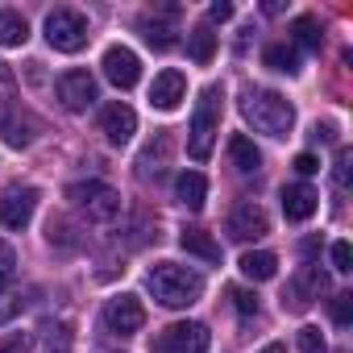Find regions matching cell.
<instances>
[{
	"instance_id": "cell-1",
	"label": "cell",
	"mask_w": 353,
	"mask_h": 353,
	"mask_svg": "<svg viewBox=\"0 0 353 353\" xmlns=\"http://www.w3.org/2000/svg\"><path fill=\"white\" fill-rule=\"evenodd\" d=\"M145 287L162 307H192L204 295V274H196L179 262H158V266H150Z\"/></svg>"
},
{
	"instance_id": "cell-2",
	"label": "cell",
	"mask_w": 353,
	"mask_h": 353,
	"mask_svg": "<svg viewBox=\"0 0 353 353\" xmlns=\"http://www.w3.org/2000/svg\"><path fill=\"white\" fill-rule=\"evenodd\" d=\"M241 112H245V121H250L258 133H266V137H287L291 125H295L291 100L279 96V92H270V88H250L245 100H241Z\"/></svg>"
},
{
	"instance_id": "cell-3",
	"label": "cell",
	"mask_w": 353,
	"mask_h": 353,
	"mask_svg": "<svg viewBox=\"0 0 353 353\" xmlns=\"http://www.w3.org/2000/svg\"><path fill=\"white\" fill-rule=\"evenodd\" d=\"M221 88H204L200 92V104H196V117H192V133H188V154L196 162H208L212 145H216V133H221Z\"/></svg>"
},
{
	"instance_id": "cell-4",
	"label": "cell",
	"mask_w": 353,
	"mask_h": 353,
	"mask_svg": "<svg viewBox=\"0 0 353 353\" xmlns=\"http://www.w3.org/2000/svg\"><path fill=\"white\" fill-rule=\"evenodd\" d=\"M67 200H71L88 221H96V225H108V221L121 216V196H117V188H108V183H100V179L71 183V188H67Z\"/></svg>"
},
{
	"instance_id": "cell-5",
	"label": "cell",
	"mask_w": 353,
	"mask_h": 353,
	"mask_svg": "<svg viewBox=\"0 0 353 353\" xmlns=\"http://www.w3.org/2000/svg\"><path fill=\"white\" fill-rule=\"evenodd\" d=\"M88 17L83 13H75V9H54L50 17H46V42L54 46V50H63V54H75V50H83L88 46Z\"/></svg>"
},
{
	"instance_id": "cell-6",
	"label": "cell",
	"mask_w": 353,
	"mask_h": 353,
	"mask_svg": "<svg viewBox=\"0 0 353 353\" xmlns=\"http://www.w3.org/2000/svg\"><path fill=\"white\" fill-rule=\"evenodd\" d=\"M208 345H212L208 328L196 324V320H183V324L162 328L150 349H154V353H208Z\"/></svg>"
},
{
	"instance_id": "cell-7",
	"label": "cell",
	"mask_w": 353,
	"mask_h": 353,
	"mask_svg": "<svg viewBox=\"0 0 353 353\" xmlns=\"http://www.w3.org/2000/svg\"><path fill=\"white\" fill-rule=\"evenodd\" d=\"M38 208V188H9L0 196V225L5 229H26Z\"/></svg>"
},
{
	"instance_id": "cell-8",
	"label": "cell",
	"mask_w": 353,
	"mask_h": 353,
	"mask_svg": "<svg viewBox=\"0 0 353 353\" xmlns=\"http://www.w3.org/2000/svg\"><path fill=\"white\" fill-rule=\"evenodd\" d=\"M104 324H108V332H117V336H133V332L145 324V307H141L133 295H117V299L104 303Z\"/></svg>"
},
{
	"instance_id": "cell-9",
	"label": "cell",
	"mask_w": 353,
	"mask_h": 353,
	"mask_svg": "<svg viewBox=\"0 0 353 353\" xmlns=\"http://www.w3.org/2000/svg\"><path fill=\"white\" fill-rule=\"evenodd\" d=\"M100 67H104L108 83H112V88H121V92H129V88L137 83V75H141V63H137V54H133L129 46H108Z\"/></svg>"
},
{
	"instance_id": "cell-10",
	"label": "cell",
	"mask_w": 353,
	"mask_h": 353,
	"mask_svg": "<svg viewBox=\"0 0 353 353\" xmlns=\"http://www.w3.org/2000/svg\"><path fill=\"white\" fill-rule=\"evenodd\" d=\"M59 100H63L67 112L92 108V104H96V79H92L88 71H67V75L59 79Z\"/></svg>"
},
{
	"instance_id": "cell-11",
	"label": "cell",
	"mask_w": 353,
	"mask_h": 353,
	"mask_svg": "<svg viewBox=\"0 0 353 353\" xmlns=\"http://www.w3.org/2000/svg\"><path fill=\"white\" fill-rule=\"evenodd\" d=\"M229 233H233L237 241H258V237L270 233V216H266L254 200H245V204H237V208L229 212Z\"/></svg>"
},
{
	"instance_id": "cell-12",
	"label": "cell",
	"mask_w": 353,
	"mask_h": 353,
	"mask_svg": "<svg viewBox=\"0 0 353 353\" xmlns=\"http://www.w3.org/2000/svg\"><path fill=\"white\" fill-rule=\"evenodd\" d=\"M183 96H188V79H183V71H158V75H154V83H150V104H154V108L174 112Z\"/></svg>"
},
{
	"instance_id": "cell-13",
	"label": "cell",
	"mask_w": 353,
	"mask_h": 353,
	"mask_svg": "<svg viewBox=\"0 0 353 353\" xmlns=\"http://www.w3.org/2000/svg\"><path fill=\"white\" fill-rule=\"evenodd\" d=\"M100 133L112 141V145H125L133 133H137V112L129 108V104H108L104 112H100Z\"/></svg>"
},
{
	"instance_id": "cell-14",
	"label": "cell",
	"mask_w": 353,
	"mask_h": 353,
	"mask_svg": "<svg viewBox=\"0 0 353 353\" xmlns=\"http://www.w3.org/2000/svg\"><path fill=\"white\" fill-rule=\"evenodd\" d=\"M34 121L21 112V108H0V137H5L13 150H26L30 141H34Z\"/></svg>"
},
{
	"instance_id": "cell-15",
	"label": "cell",
	"mask_w": 353,
	"mask_h": 353,
	"mask_svg": "<svg viewBox=\"0 0 353 353\" xmlns=\"http://www.w3.org/2000/svg\"><path fill=\"white\" fill-rule=\"evenodd\" d=\"M328 287V279H324V270L320 266H303L299 274H295V283H291V307H307L312 299H320V291Z\"/></svg>"
},
{
	"instance_id": "cell-16",
	"label": "cell",
	"mask_w": 353,
	"mask_h": 353,
	"mask_svg": "<svg viewBox=\"0 0 353 353\" xmlns=\"http://www.w3.org/2000/svg\"><path fill=\"white\" fill-rule=\"evenodd\" d=\"M316 208H320V196H316V188H307V183L283 188V212H287V221H307Z\"/></svg>"
},
{
	"instance_id": "cell-17",
	"label": "cell",
	"mask_w": 353,
	"mask_h": 353,
	"mask_svg": "<svg viewBox=\"0 0 353 353\" xmlns=\"http://www.w3.org/2000/svg\"><path fill=\"white\" fill-rule=\"evenodd\" d=\"M174 196H179V204H183V208L200 212V208H204V200H208V179H204L200 170H183L179 179H174Z\"/></svg>"
},
{
	"instance_id": "cell-18",
	"label": "cell",
	"mask_w": 353,
	"mask_h": 353,
	"mask_svg": "<svg viewBox=\"0 0 353 353\" xmlns=\"http://www.w3.org/2000/svg\"><path fill=\"white\" fill-rule=\"evenodd\" d=\"M237 266H241V274H245V279H254V283H266V279H274V274H279V258H274V254H266V250H245Z\"/></svg>"
},
{
	"instance_id": "cell-19",
	"label": "cell",
	"mask_w": 353,
	"mask_h": 353,
	"mask_svg": "<svg viewBox=\"0 0 353 353\" xmlns=\"http://www.w3.org/2000/svg\"><path fill=\"white\" fill-rule=\"evenodd\" d=\"M229 158H233V166H237L241 174H254V170L262 166V154H258V145H254L245 133H233V137H229Z\"/></svg>"
},
{
	"instance_id": "cell-20",
	"label": "cell",
	"mask_w": 353,
	"mask_h": 353,
	"mask_svg": "<svg viewBox=\"0 0 353 353\" xmlns=\"http://www.w3.org/2000/svg\"><path fill=\"white\" fill-rule=\"evenodd\" d=\"M179 245H183L188 254L204 258V262H221V245H216L212 233H204V229H183V233H179Z\"/></svg>"
},
{
	"instance_id": "cell-21",
	"label": "cell",
	"mask_w": 353,
	"mask_h": 353,
	"mask_svg": "<svg viewBox=\"0 0 353 353\" xmlns=\"http://www.w3.org/2000/svg\"><path fill=\"white\" fill-rule=\"evenodd\" d=\"M26 38H30L26 17L13 9H0V46H26Z\"/></svg>"
},
{
	"instance_id": "cell-22",
	"label": "cell",
	"mask_w": 353,
	"mask_h": 353,
	"mask_svg": "<svg viewBox=\"0 0 353 353\" xmlns=\"http://www.w3.org/2000/svg\"><path fill=\"white\" fill-rule=\"evenodd\" d=\"M188 50H192V59L204 67V63H212V54H216V34H212V26H196L192 34H188Z\"/></svg>"
},
{
	"instance_id": "cell-23",
	"label": "cell",
	"mask_w": 353,
	"mask_h": 353,
	"mask_svg": "<svg viewBox=\"0 0 353 353\" xmlns=\"http://www.w3.org/2000/svg\"><path fill=\"white\" fill-rule=\"evenodd\" d=\"M291 38H295L303 50H320V46H324V34H320V21H316V17H295V21H291Z\"/></svg>"
},
{
	"instance_id": "cell-24",
	"label": "cell",
	"mask_w": 353,
	"mask_h": 353,
	"mask_svg": "<svg viewBox=\"0 0 353 353\" xmlns=\"http://www.w3.org/2000/svg\"><path fill=\"white\" fill-rule=\"evenodd\" d=\"M141 34H145V42L154 50H170L174 46V26L158 21V17H141Z\"/></svg>"
},
{
	"instance_id": "cell-25",
	"label": "cell",
	"mask_w": 353,
	"mask_h": 353,
	"mask_svg": "<svg viewBox=\"0 0 353 353\" xmlns=\"http://www.w3.org/2000/svg\"><path fill=\"white\" fill-rule=\"evenodd\" d=\"M262 63H266L270 71H283V75H295V71H299V54H295V46H266Z\"/></svg>"
},
{
	"instance_id": "cell-26",
	"label": "cell",
	"mask_w": 353,
	"mask_h": 353,
	"mask_svg": "<svg viewBox=\"0 0 353 353\" xmlns=\"http://www.w3.org/2000/svg\"><path fill=\"white\" fill-rule=\"evenodd\" d=\"M295 341H299V353H328V345H324L320 328H312V324H303V328L295 332Z\"/></svg>"
},
{
	"instance_id": "cell-27",
	"label": "cell",
	"mask_w": 353,
	"mask_h": 353,
	"mask_svg": "<svg viewBox=\"0 0 353 353\" xmlns=\"http://www.w3.org/2000/svg\"><path fill=\"white\" fill-rule=\"evenodd\" d=\"M229 299H233V307H237L241 316H258V295H254V291H245V287H229Z\"/></svg>"
},
{
	"instance_id": "cell-28",
	"label": "cell",
	"mask_w": 353,
	"mask_h": 353,
	"mask_svg": "<svg viewBox=\"0 0 353 353\" xmlns=\"http://www.w3.org/2000/svg\"><path fill=\"white\" fill-rule=\"evenodd\" d=\"M13 270H17V254H13L9 241H0V287L13 279Z\"/></svg>"
},
{
	"instance_id": "cell-29",
	"label": "cell",
	"mask_w": 353,
	"mask_h": 353,
	"mask_svg": "<svg viewBox=\"0 0 353 353\" xmlns=\"http://www.w3.org/2000/svg\"><path fill=\"white\" fill-rule=\"evenodd\" d=\"M349 174H353V158H349V150H341V154H336V166H332V179H336L341 192L349 188Z\"/></svg>"
},
{
	"instance_id": "cell-30",
	"label": "cell",
	"mask_w": 353,
	"mask_h": 353,
	"mask_svg": "<svg viewBox=\"0 0 353 353\" xmlns=\"http://www.w3.org/2000/svg\"><path fill=\"white\" fill-rule=\"evenodd\" d=\"M30 332H9V336H0V353H30Z\"/></svg>"
},
{
	"instance_id": "cell-31",
	"label": "cell",
	"mask_w": 353,
	"mask_h": 353,
	"mask_svg": "<svg viewBox=\"0 0 353 353\" xmlns=\"http://www.w3.org/2000/svg\"><path fill=\"white\" fill-rule=\"evenodd\" d=\"M166 150H170V137H166V133H158V150H154V145H145V154H141V174L150 170V162H162V158H166Z\"/></svg>"
},
{
	"instance_id": "cell-32",
	"label": "cell",
	"mask_w": 353,
	"mask_h": 353,
	"mask_svg": "<svg viewBox=\"0 0 353 353\" xmlns=\"http://www.w3.org/2000/svg\"><path fill=\"white\" fill-rule=\"evenodd\" d=\"M332 270H341V274L353 270V250H349V241H336V245H332Z\"/></svg>"
},
{
	"instance_id": "cell-33",
	"label": "cell",
	"mask_w": 353,
	"mask_h": 353,
	"mask_svg": "<svg viewBox=\"0 0 353 353\" xmlns=\"http://www.w3.org/2000/svg\"><path fill=\"white\" fill-rule=\"evenodd\" d=\"M332 320H336L341 328L353 320V295H336V299H332Z\"/></svg>"
},
{
	"instance_id": "cell-34",
	"label": "cell",
	"mask_w": 353,
	"mask_h": 353,
	"mask_svg": "<svg viewBox=\"0 0 353 353\" xmlns=\"http://www.w3.org/2000/svg\"><path fill=\"white\" fill-rule=\"evenodd\" d=\"M291 166H295L299 174H316V170H320V158H316V154H295Z\"/></svg>"
},
{
	"instance_id": "cell-35",
	"label": "cell",
	"mask_w": 353,
	"mask_h": 353,
	"mask_svg": "<svg viewBox=\"0 0 353 353\" xmlns=\"http://www.w3.org/2000/svg\"><path fill=\"white\" fill-rule=\"evenodd\" d=\"M229 17H233V5H225V0H216L208 9V21H229Z\"/></svg>"
},
{
	"instance_id": "cell-36",
	"label": "cell",
	"mask_w": 353,
	"mask_h": 353,
	"mask_svg": "<svg viewBox=\"0 0 353 353\" xmlns=\"http://www.w3.org/2000/svg\"><path fill=\"white\" fill-rule=\"evenodd\" d=\"M13 88V71H9V63H0V92H9Z\"/></svg>"
},
{
	"instance_id": "cell-37",
	"label": "cell",
	"mask_w": 353,
	"mask_h": 353,
	"mask_svg": "<svg viewBox=\"0 0 353 353\" xmlns=\"http://www.w3.org/2000/svg\"><path fill=\"white\" fill-rule=\"evenodd\" d=\"M262 353H287V349H283V345H266Z\"/></svg>"
}]
</instances>
